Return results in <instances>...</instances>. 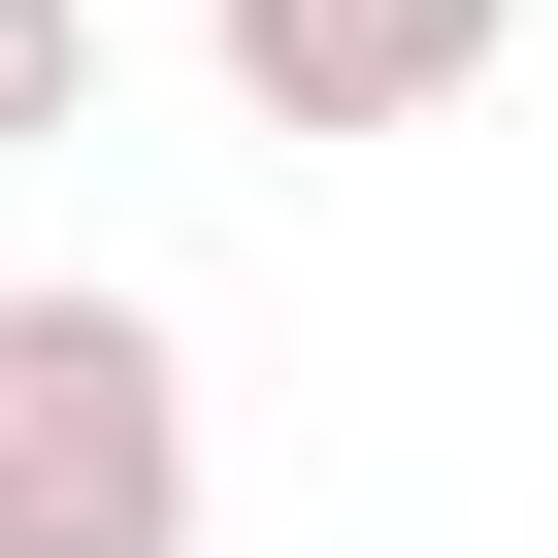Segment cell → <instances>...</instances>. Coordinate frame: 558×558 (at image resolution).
Masks as SVG:
<instances>
[{"mask_svg":"<svg viewBox=\"0 0 558 558\" xmlns=\"http://www.w3.org/2000/svg\"><path fill=\"white\" fill-rule=\"evenodd\" d=\"M0 558H197V329L132 263H0Z\"/></svg>","mask_w":558,"mask_h":558,"instance_id":"obj_1","label":"cell"},{"mask_svg":"<svg viewBox=\"0 0 558 558\" xmlns=\"http://www.w3.org/2000/svg\"><path fill=\"white\" fill-rule=\"evenodd\" d=\"M493 34H525V0H197V66H230V132H460L493 99Z\"/></svg>","mask_w":558,"mask_h":558,"instance_id":"obj_2","label":"cell"},{"mask_svg":"<svg viewBox=\"0 0 558 558\" xmlns=\"http://www.w3.org/2000/svg\"><path fill=\"white\" fill-rule=\"evenodd\" d=\"M99 132V0H0V165H66Z\"/></svg>","mask_w":558,"mask_h":558,"instance_id":"obj_3","label":"cell"}]
</instances>
